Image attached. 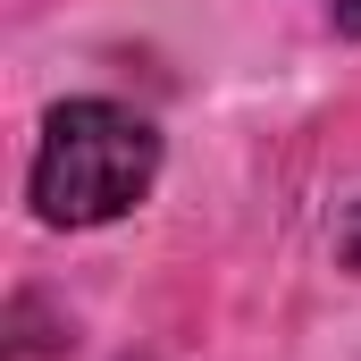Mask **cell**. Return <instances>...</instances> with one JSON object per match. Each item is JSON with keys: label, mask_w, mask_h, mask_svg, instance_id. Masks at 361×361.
Listing matches in <instances>:
<instances>
[{"label": "cell", "mask_w": 361, "mask_h": 361, "mask_svg": "<svg viewBox=\"0 0 361 361\" xmlns=\"http://www.w3.org/2000/svg\"><path fill=\"white\" fill-rule=\"evenodd\" d=\"M160 177V135L118 109V101H68L42 126L34 152V210L51 227H101L118 210H135Z\"/></svg>", "instance_id": "cell-1"}, {"label": "cell", "mask_w": 361, "mask_h": 361, "mask_svg": "<svg viewBox=\"0 0 361 361\" xmlns=\"http://www.w3.org/2000/svg\"><path fill=\"white\" fill-rule=\"evenodd\" d=\"M345 25H361V0H345Z\"/></svg>", "instance_id": "cell-2"}]
</instances>
